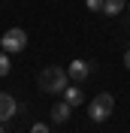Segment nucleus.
I'll use <instances>...</instances> for the list:
<instances>
[{"label":"nucleus","mask_w":130,"mask_h":133,"mask_svg":"<svg viewBox=\"0 0 130 133\" xmlns=\"http://www.w3.org/2000/svg\"><path fill=\"white\" fill-rule=\"evenodd\" d=\"M67 79H70L67 70H61V66H49V70L40 73V91H46V94H64V88L70 85Z\"/></svg>","instance_id":"1"},{"label":"nucleus","mask_w":130,"mask_h":133,"mask_svg":"<svg viewBox=\"0 0 130 133\" xmlns=\"http://www.w3.org/2000/svg\"><path fill=\"white\" fill-rule=\"evenodd\" d=\"M112 109H115V100H112V94H97V97L88 103V115H91V121H106V118L112 115Z\"/></svg>","instance_id":"2"},{"label":"nucleus","mask_w":130,"mask_h":133,"mask_svg":"<svg viewBox=\"0 0 130 133\" xmlns=\"http://www.w3.org/2000/svg\"><path fill=\"white\" fill-rule=\"evenodd\" d=\"M24 45H27V33L21 27H9L3 33V42H0V49L6 55H18V51H24Z\"/></svg>","instance_id":"3"},{"label":"nucleus","mask_w":130,"mask_h":133,"mask_svg":"<svg viewBox=\"0 0 130 133\" xmlns=\"http://www.w3.org/2000/svg\"><path fill=\"white\" fill-rule=\"evenodd\" d=\"M67 76H70L73 82H85V79L91 76V64H88V61H82V58H76L73 64L67 66Z\"/></svg>","instance_id":"4"},{"label":"nucleus","mask_w":130,"mask_h":133,"mask_svg":"<svg viewBox=\"0 0 130 133\" xmlns=\"http://www.w3.org/2000/svg\"><path fill=\"white\" fill-rule=\"evenodd\" d=\"M15 100L9 97V94H0V121H9V118L15 115Z\"/></svg>","instance_id":"5"},{"label":"nucleus","mask_w":130,"mask_h":133,"mask_svg":"<svg viewBox=\"0 0 130 133\" xmlns=\"http://www.w3.org/2000/svg\"><path fill=\"white\" fill-rule=\"evenodd\" d=\"M70 112H73V106H70V103H55V106H51V121H55V124H64L67 118H70Z\"/></svg>","instance_id":"6"},{"label":"nucleus","mask_w":130,"mask_h":133,"mask_svg":"<svg viewBox=\"0 0 130 133\" xmlns=\"http://www.w3.org/2000/svg\"><path fill=\"white\" fill-rule=\"evenodd\" d=\"M64 97L70 106H79V103H85V94H82V88H76V85H67L64 88Z\"/></svg>","instance_id":"7"},{"label":"nucleus","mask_w":130,"mask_h":133,"mask_svg":"<svg viewBox=\"0 0 130 133\" xmlns=\"http://www.w3.org/2000/svg\"><path fill=\"white\" fill-rule=\"evenodd\" d=\"M127 6V0H106V6H103V12L106 15H121V9Z\"/></svg>","instance_id":"8"},{"label":"nucleus","mask_w":130,"mask_h":133,"mask_svg":"<svg viewBox=\"0 0 130 133\" xmlns=\"http://www.w3.org/2000/svg\"><path fill=\"white\" fill-rule=\"evenodd\" d=\"M9 66H12V64H9V55H6V51H0V79L9 76Z\"/></svg>","instance_id":"9"},{"label":"nucleus","mask_w":130,"mask_h":133,"mask_svg":"<svg viewBox=\"0 0 130 133\" xmlns=\"http://www.w3.org/2000/svg\"><path fill=\"white\" fill-rule=\"evenodd\" d=\"M103 6H106V0H88V9H91V12H103Z\"/></svg>","instance_id":"10"},{"label":"nucleus","mask_w":130,"mask_h":133,"mask_svg":"<svg viewBox=\"0 0 130 133\" xmlns=\"http://www.w3.org/2000/svg\"><path fill=\"white\" fill-rule=\"evenodd\" d=\"M30 133H51V130H49V124H33Z\"/></svg>","instance_id":"11"},{"label":"nucleus","mask_w":130,"mask_h":133,"mask_svg":"<svg viewBox=\"0 0 130 133\" xmlns=\"http://www.w3.org/2000/svg\"><path fill=\"white\" fill-rule=\"evenodd\" d=\"M124 66H127V70H130V51H127V55H124Z\"/></svg>","instance_id":"12"},{"label":"nucleus","mask_w":130,"mask_h":133,"mask_svg":"<svg viewBox=\"0 0 130 133\" xmlns=\"http://www.w3.org/2000/svg\"><path fill=\"white\" fill-rule=\"evenodd\" d=\"M0 42H3V36H0Z\"/></svg>","instance_id":"13"},{"label":"nucleus","mask_w":130,"mask_h":133,"mask_svg":"<svg viewBox=\"0 0 130 133\" xmlns=\"http://www.w3.org/2000/svg\"><path fill=\"white\" fill-rule=\"evenodd\" d=\"M0 133H3V127H0Z\"/></svg>","instance_id":"14"},{"label":"nucleus","mask_w":130,"mask_h":133,"mask_svg":"<svg viewBox=\"0 0 130 133\" xmlns=\"http://www.w3.org/2000/svg\"><path fill=\"white\" fill-rule=\"evenodd\" d=\"M127 6H130V3H127Z\"/></svg>","instance_id":"15"}]
</instances>
